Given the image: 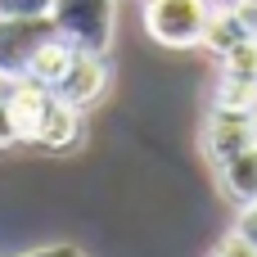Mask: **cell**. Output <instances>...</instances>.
Instances as JSON below:
<instances>
[{"mask_svg": "<svg viewBox=\"0 0 257 257\" xmlns=\"http://www.w3.org/2000/svg\"><path fill=\"white\" fill-rule=\"evenodd\" d=\"M18 257H86V248H77V244H45V248H32V253H18Z\"/></svg>", "mask_w": 257, "mask_h": 257, "instance_id": "14", "label": "cell"}, {"mask_svg": "<svg viewBox=\"0 0 257 257\" xmlns=\"http://www.w3.org/2000/svg\"><path fill=\"white\" fill-rule=\"evenodd\" d=\"M23 140H18V126L9 122V113H5V99H0V149H18Z\"/></svg>", "mask_w": 257, "mask_h": 257, "instance_id": "15", "label": "cell"}, {"mask_svg": "<svg viewBox=\"0 0 257 257\" xmlns=\"http://www.w3.org/2000/svg\"><path fill=\"white\" fill-rule=\"evenodd\" d=\"M54 0H0V18H50Z\"/></svg>", "mask_w": 257, "mask_h": 257, "instance_id": "11", "label": "cell"}, {"mask_svg": "<svg viewBox=\"0 0 257 257\" xmlns=\"http://www.w3.org/2000/svg\"><path fill=\"white\" fill-rule=\"evenodd\" d=\"M212 0H140L145 36L163 50H194L203 45Z\"/></svg>", "mask_w": 257, "mask_h": 257, "instance_id": "1", "label": "cell"}, {"mask_svg": "<svg viewBox=\"0 0 257 257\" xmlns=\"http://www.w3.org/2000/svg\"><path fill=\"white\" fill-rule=\"evenodd\" d=\"M50 32H54L50 18H0V72L23 77V63Z\"/></svg>", "mask_w": 257, "mask_h": 257, "instance_id": "6", "label": "cell"}, {"mask_svg": "<svg viewBox=\"0 0 257 257\" xmlns=\"http://www.w3.org/2000/svg\"><path fill=\"white\" fill-rule=\"evenodd\" d=\"M217 63H221V72H217L212 108L257 117V36L253 41H239L235 50H226Z\"/></svg>", "mask_w": 257, "mask_h": 257, "instance_id": "3", "label": "cell"}, {"mask_svg": "<svg viewBox=\"0 0 257 257\" xmlns=\"http://www.w3.org/2000/svg\"><path fill=\"white\" fill-rule=\"evenodd\" d=\"M212 257H257V248H248L239 235H226V239L212 248Z\"/></svg>", "mask_w": 257, "mask_h": 257, "instance_id": "13", "label": "cell"}, {"mask_svg": "<svg viewBox=\"0 0 257 257\" xmlns=\"http://www.w3.org/2000/svg\"><path fill=\"white\" fill-rule=\"evenodd\" d=\"M32 145H36V149H50V154L77 149V145H81V113L54 95L50 108H45V117H41V126H36V136H32Z\"/></svg>", "mask_w": 257, "mask_h": 257, "instance_id": "8", "label": "cell"}, {"mask_svg": "<svg viewBox=\"0 0 257 257\" xmlns=\"http://www.w3.org/2000/svg\"><path fill=\"white\" fill-rule=\"evenodd\" d=\"M50 99H54V90H45L41 81H27V77H14V81H9V90H5V113H9V122L18 126V140H23V145H32V136H36V126H41Z\"/></svg>", "mask_w": 257, "mask_h": 257, "instance_id": "7", "label": "cell"}, {"mask_svg": "<svg viewBox=\"0 0 257 257\" xmlns=\"http://www.w3.org/2000/svg\"><path fill=\"white\" fill-rule=\"evenodd\" d=\"M9 81H14V77H5V72H0V99H5V90H9Z\"/></svg>", "mask_w": 257, "mask_h": 257, "instance_id": "16", "label": "cell"}, {"mask_svg": "<svg viewBox=\"0 0 257 257\" xmlns=\"http://www.w3.org/2000/svg\"><path fill=\"white\" fill-rule=\"evenodd\" d=\"M235 235H239L248 248H257V199H253V203H239V217H235Z\"/></svg>", "mask_w": 257, "mask_h": 257, "instance_id": "12", "label": "cell"}, {"mask_svg": "<svg viewBox=\"0 0 257 257\" xmlns=\"http://www.w3.org/2000/svg\"><path fill=\"white\" fill-rule=\"evenodd\" d=\"M72 54H77V50H72V45H68L59 32H50V36H45V41L32 50V59L23 63V77H27V81H41L45 90H54V86L63 81V72H68Z\"/></svg>", "mask_w": 257, "mask_h": 257, "instance_id": "9", "label": "cell"}, {"mask_svg": "<svg viewBox=\"0 0 257 257\" xmlns=\"http://www.w3.org/2000/svg\"><path fill=\"white\" fill-rule=\"evenodd\" d=\"M217 181H221V190L235 203H253L257 199V145L244 149V154H235L230 163H221L217 167Z\"/></svg>", "mask_w": 257, "mask_h": 257, "instance_id": "10", "label": "cell"}, {"mask_svg": "<svg viewBox=\"0 0 257 257\" xmlns=\"http://www.w3.org/2000/svg\"><path fill=\"white\" fill-rule=\"evenodd\" d=\"M50 27L72 50L108 54V45L117 36V0H54L50 5Z\"/></svg>", "mask_w": 257, "mask_h": 257, "instance_id": "2", "label": "cell"}, {"mask_svg": "<svg viewBox=\"0 0 257 257\" xmlns=\"http://www.w3.org/2000/svg\"><path fill=\"white\" fill-rule=\"evenodd\" d=\"M108 81H113V72H108V54L77 50L72 63H68V72H63V81L54 86V95H59L63 104H72L77 113H86V108H95V104L108 95Z\"/></svg>", "mask_w": 257, "mask_h": 257, "instance_id": "4", "label": "cell"}, {"mask_svg": "<svg viewBox=\"0 0 257 257\" xmlns=\"http://www.w3.org/2000/svg\"><path fill=\"white\" fill-rule=\"evenodd\" d=\"M253 145H257V117H248V113H221V108L208 113L203 149H208V163H212V167L230 163L235 154H244V149H253Z\"/></svg>", "mask_w": 257, "mask_h": 257, "instance_id": "5", "label": "cell"}]
</instances>
